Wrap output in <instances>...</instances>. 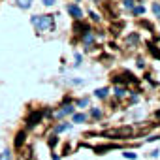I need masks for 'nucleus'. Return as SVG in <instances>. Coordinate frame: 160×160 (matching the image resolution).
Instances as JSON below:
<instances>
[{
    "label": "nucleus",
    "instance_id": "obj_1",
    "mask_svg": "<svg viewBox=\"0 0 160 160\" xmlns=\"http://www.w3.org/2000/svg\"><path fill=\"white\" fill-rule=\"evenodd\" d=\"M32 25L38 30H53L55 28V21H53V15H34L32 17Z\"/></svg>",
    "mask_w": 160,
    "mask_h": 160
},
{
    "label": "nucleus",
    "instance_id": "obj_2",
    "mask_svg": "<svg viewBox=\"0 0 160 160\" xmlns=\"http://www.w3.org/2000/svg\"><path fill=\"white\" fill-rule=\"evenodd\" d=\"M42 115H43L42 111H32L28 117V126H36L40 122V119H42Z\"/></svg>",
    "mask_w": 160,
    "mask_h": 160
},
{
    "label": "nucleus",
    "instance_id": "obj_3",
    "mask_svg": "<svg viewBox=\"0 0 160 160\" xmlns=\"http://www.w3.org/2000/svg\"><path fill=\"white\" fill-rule=\"evenodd\" d=\"M115 136H119V138H130L132 136V128L130 126H122V128H119V130L115 132Z\"/></svg>",
    "mask_w": 160,
    "mask_h": 160
},
{
    "label": "nucleus",
    "instance_id": "obj_4",
    "mask_svg": "<svg viewBox=\"0 0 160 160\" xmlns=\"http://www.w3.org/2000/svg\"><path fill=\"white\" fill-rule=\"evenodd\" d=\"M68 12H70L72 15H74L77 21H79V19L83 17V12H81V8H77V6H70V8H68Z\"/></svg>",
    "mask_w": 160,
    "mask_h": 160
},
{
    "label": "nucleus",
    "instance_id": "obj_5",
    "mask_svg": "<svg viewBox=\"0 0 160 160\" xmlns=\"http://www.w3.org/2000/svg\"><path fill=\"white\" fill-rule=\"evenodd\" d=\"M17 6L23 8V9H27V8L32 6V0H17Z\"/></svg>",
    "mask_w": 160,
    "mask_h": 160
},
{
    "label": "nucleus",
    "instance_id": "obj_6",
    "mask_svg": "<svg viewBox=\"0 0 160 160\" xmlns=\"http://www.w3.org/2000/svg\"><path fill=\"white\" fill-rule=\"evenodd\" d=\"M23 141H25V132H19L17 138H15V147H21Z\"/></svg>",
    "mask_w": 160,
    "mask_h": 160
},
{
    "label": "nucleus",
    "instance_id": "obj_7",
    "mask_svg": "<svg viewBox=\"0 0 160 160\" xmlns=\"http://www.w3.org/2000/svg\"><path fill=\"white\" fill-rule=\"evenodd\" d=\"M72 111H74V107H72V106H66L62 111H59V117H64V115H68V113H72Z\"/></svg>",
    "mask_w": 160,
    "mask_h": 160
},
{
    "label": "nucleus",
    "instance_id": "obj_8",
    "mask_svg": "<svg viewBox=\"0 0 160 160\" xmlns=\"http://www.w3.org/2000/svg\"><path fill=\"white\" fill-rule=\"evenodd\" d=\"M0 160H12V151H2L0 153Z\"/></svg>",
    "mask_w": 160,
    "mask_h": 160
},
{
    "label": "nucleus",
    "instance_id": "obj_9",
    "mask_svg": "<svg viewBox=\"0 0 160 160\" xmlns=\"http://www.w3.org/2000/svg\"><path fill=\"white\" fill-rule=\"evenodd\" d=\"M149 51H151V53L156 56V59H160V49H158V47H154V45H149Z\"/></svg>",
    "mask_w": 160,
    "mask_h": 160
},
{
    "label": "nucleus",
    "instance_id": "obj_10",
    "mask_svg": "<svg viewBox=\"0 0 160 160\" xmlns=\"http://www.w3.org/2000/svg\"><path fill=\"white\" fill-rule=\"evenodd\" d=\"M107 92H109L107 89H98V90H96V96H98V98H106Z\"/></svg>",
    "mask_w": 160,
    "mask_h": 160
},
{
    "label": "nucleus",
    "instance_id": "obj_11",
    "mask_svg": "<svg viewBox=\"0 0 160 160\" xmlns=\"http://www.w3.org/2000/svg\"><path fill=\"white\" fill-rule=\"evenodd\" d=\"M85 115H83V113H77V115H74V122H83L85 121Z\"/></svg>",
    "mask_w": 160,
    "mask_h": 160
},
{
    "label": "nucleus",
    "instance_id": "obj_12",
    "mask_svg": "<svg viewBox=\"0 0 160 160\" xmlns=\"http://www.w3.org/2000/svg\"><path fill=\"white\" fill-rule=\"evenodd\" d=\"M153 12H154V15H156V17L160 19V4H158V2H154V4H153Z\"/></svg>",
    "mask_w": 160,
    "mask_h": 160
},
{
    "label": "nucleus",
    "instance_id": "obj_13",
    "mask_svg": "<svg viewBox=\"0 0 160 160\" xmlns=\"http://www.w3.org/2000/svg\"><path fill=\"white\" fill-rule=\"evenodd\" d=\"M138 40H139V36H138V34H132L130 38H128V42H130V43H134V42H136V43H138Z\"/></svg>",
    "mask_w": 160,
    "mask_h": 160
},
{
    "label": "nucleus",
    "instance_id": "obj_14",
    "mask_svg": "<svg viewBox=\"0 0 160 160\" xmlns=\"http://www.w3.org/2000/svg\"><path fill=\"white\" fill-rule=\"evenodd\" d=\"M64 130H68V125H59L56 126V132H64Z\"/></svg>",
    "mask_w": 160,
    "mask_h": 160
},
{
    "label": "nucleus",
    "instance_id": "obj_15",
    "mask_svg": "<svg viewBox=\"0 0 160 160\" xmlns=\"http://www.w3.org/2000/svg\"><path fill=\"white\" fill-rule=\"evenodd\" d=\"M143 12H145V9H143L141 6H138V8H134V13H138V15H141Z\"/></svg>",
    "mask_w": 160,
    "mask_h": 160
},
{
    "label": "nucleus",
    "instance_id": "obj_16",
    "mask_svg": "<svg viewBox=\"0 0 160 160\" xmlns=\"http://www.w3.org/2000/svg\"><path fill=\"white\" fill-rule=\"evenodd\" d=\"M75 30H87V27H85L83 23H77V25H75Z\"/></svg>",
    "mask_w": 160,
    "mask_h": 160
},
{
    "label": "nucleus",
    "instance_id": "obj_17",
    "mask_svg": "<svg viewBox=\"0 0 160 160\" xmlns=\"http://www.w3.org/2000/svg\"><path fill=\"white\" fill-rule=\"evenodd\" d=\"M125 92H126L125 89H117V90H115V94H117V96H125Z\"/></svg>",
    "mask_w": 160,
    "mask_h": 160
},
{
    "label": "nucleus",
    "instance_id": "obj_18",
    "mask_svg": "<svg viewBox=\"0 0 160 160\" xmlns=\"http://www.w3.org/2000/svg\"><path fill=\"white\" fill-rule=\"evenodd\" d=\"M42 2L45 4V6H53V4L56 2V0H42Z\"/></svg>",
    "mask_w": 160,
    "mask_h": 160
},
{
    "label": "nucleus",
    "instance_id": "obj_19",
    "mask_svg": "<svg viewBox=\"0 0 160 160\" xmlns=\"http://www.w3.org/2000/svg\"><path fill=\"white\" fill-rule=\"evenodd\" d=\"M125 156H126L128 160H134V158H136V154H134V153H125Z\"/></svg>",
    "mask_w": 160,
    "mask_h": 160
},
{
    "label": "nucleus",
    "instance_id": "obj_20",
    "mask_svg": "<svg viewBox=\"0 0 160 160\" xmlns=\"http://www.w3.org/2000/svg\"><path fill=\"white\" fill-rule=\"evenodd\" d=\"M122 4H125L126 8H132V0H122Z\"/></svg>",
    "mask_w": 160,
    "mask_h": 160
},
{
    "label": "nucleus",
    "instance_id": "obj_21",
    "mask_svg": "<svg viewBox=\"0 0 160 160\" xmlns=\"http://www.w3.org/2000/svg\"><path fill=\"white\" fill-rule=\"evenodd\" d=\"M49 143H51V147H53V145H56V138L53 136V138H51V139H49Z\"/></svg>",
    "mask_w": 160,
    "mask_h": 160
},
{
    "label": "nucleus",
    "instance_id": "obj_22",
    "mask_svg": "<svg viewBox=\"0 0 160 160\" xmlns=\"http://www.w3.org/2000/svg\"><path fill=\"white\" fill-rule=\"evenodd\" d=\"M154 115H156V117H158V119H160V109H158V111H156V113H154Z\"/></svg>",
    "mask_w": 160,
    "mask_h": 160
}]
</instances>
